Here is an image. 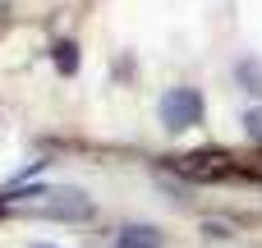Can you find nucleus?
<instances>
[{
	"instance_id": "f257e3e1",
	"label": "nucleus",
	"mask_w": 262,
	"mask_h": 248,
	"mask_svg": "<svg viewBox=\"0 0 262 248\" xmlns=\"http://www.w3.org/2000/svg\"><path fill=\"white\" fill-rule=\"evenodd\" d=\"M14 212H28V216H46V221H92V198L83 189H32L23 202H14Z\"/></svg>"
},
{
	"instance_id": "f03ea898",
	"label": "nucleus",
	"mask_w": 262,
	"mask_h": 248,
	"mask_svg": "<svg viewBox=\"0 0 262 248\" xmlns=\"http://www.w3.org/2000/svg\"><path fill=\"white\" fill-rule=\"evenodd\" d=\"M157 115H161V124H166L170 133L193 129V124H203V92H198V87H170V92L161 97Z\"/></svg>"
},
{
	"instance_id": "7ed1b4c3",
	"label": "nucleus",
	"mask_w": 262,
	"mask_h": 248,
	"mask_svg": "<svg viewBox=\"0 0 262 248\" xmlns=\"http://www.w3.org/2000/svg\"><path fill=\"white\" fill-rule=\"evenodd\" d=\"M175 175L198 179V184H212V179H230V175H239V166L230 161V152H189V156L175 161Z\"/></svg>"
},
{
	"instance_id": "20e7f679",
	"label": "nucleus",
	"mask_w": 262,
	"mask_h": 248,
	"mask_svg": "<svg viewBox=\"0 0 262 248\" xmlns=\"http://www.w3.org/2000/svg\"><path fill=\"white\" fill-rule=\"evenodd\" d=\"M161 244L166 239H161L157 226H124L120 239H115V248H161Z\"/></svg>"
},
{
	"instance_id": "39448f33",
	"label": "nucleus",
	"mask_w": 262,
	"mask_h": 248,
	"mask_svg": "<svg viewBox=\"0 0 262 248\" xmlns=\"http://www.w3.org/2000/svg\"><path fill=\"white\" fill-rule=\"evenodd\" d=\"M235 83H239L244 92H253V97H262V60H253V55H244V60L235 64Z\"/></svg>"
},
{
	"instance_id": "423d86ee",
	"label": "nucleus",
	"mask_w": 262,
	"mask_h": 248,
	"mask_svg": "<svg viewBox=\"0 0 262 248\" xmlns=\"http://www.w3.org/2000/svg\"><path fill=\"white\" fill-rule=\"evenodd\" d=\"M51 60H55L60 74H78V46L74 41H55L51 46Z\"/></svg>"
},
{
	"instance_id": "0eeeda50",
	"label": "nucleus",
	"mask_w": 262,
	"mask_h": 248,
	"mask_svg": "<svg viewBox=\"0 0 262 248\" xmlns=\"http://www.w3.org/2000/svg\"><path fill=\"white\" fill-rule=\"evenodd\" d=\"M244 133H249L253 143H262V106H258V110H249V115H244Z\"/></svg>"
},
{
	"instance_id": "6e6552de",
	"label": "nucleus",
	"mask_w": 262,
	"mask_h": 248,
	"mask_svg": "<svg viewBox=\"0 0 262 248\" xmlns=\"http://www.w3.org/2000/svg\"><path fill=\"white\" fill-rule=\"evenodd\" d=\"M32 248H51V244H32Z\"/></svg>"
}]
</instances>
